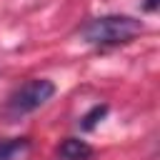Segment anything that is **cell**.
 Listing matches in <instances>:
<instances>
[{
	"mask_svg": "<svg viewBox=\"0 0 160 160\" xmlns=\"http://www.w3.org/2000/svg\"><path fill=\"white\" fill-rule=\"evenodd\" d=\"M142 32V22L130 15H100L80 28V38L95 48H118L132 42Z\"/></svg>",
	"mask_w": 160,
	"mask_h": 160,
	"instance_id": "6da1fadb",
	"label": "cell"
},
{
	"mask_svg": "<svg viewBox=\"0 0 160 160\" xmlns=\"http://www.w3.org/2000/svg\"><path fill=\"white\" fill-rule=\"evenodd\" d=\"M55 95V82L45 80V78H35L22 82L10 98H8V115L10 118H22L28 112H35L38 108H42L50 98Z\"/></svg>",
	"mask_w": 160,
	"mask_h": 160,
	"instance_id": "7a4b0ae2",
	"label": "cell"
},
{
	"mask_svg": "<svg viewBox=\"0 0 160 160\" xmlns=\"http://www.w3.org/2000/svg\"><path fill=\"white\" fill-rule=\"evenodd\" d=\"M58 155H60V160H90L92 148L80 138H65L58 148Z\"/></svg>",
	"mask_w": 160,
	"mask_h": 160,
	"instance_id": "3957f363",
	"label": "cell"
},
{
	"mask_svg": "<svg viewBox=\"0 0 160 160\" xmlns=\"http://www.w3.org/2000/svg\"><path fill=\"white\" fill-rule=\"evenodd\" d=\"M28 148H30V140H28V138L0 140V160H18Z\"/></svg>",
	"mask_w": 160,
	"mask_h": 160,
	"instance_id": "277c9868",
	"label": "cell"
},
{
	"mask_svg": "<svg viewBox=\"0 0 160 160\" xmlns=\"http://www.w3.org/2000/svg\"><path fill=\"white\" fill-rule=\"evenodd\" d=\"M105 115H108V105H105V102H102V105H95V108H92L88 115H82L80 128H82V130H92V128H95V125H98V122H100Z\"/></svg>",
	"mask_w": 160,
	"mask_h": 160,
	"instance_id": "5b68a950",
	"label": "cell"
},
{
	"mask_svg": "<svg viewBox=\"0 0 160 160\" xmlns=\"http://www.w3.org/2000/svg\"><path fill=\"white\" fill-rule=\"evenodd\" d=\"M158 2H160V0H145V10H148V12H155V10H158Z\"/></svg>",
	"mask_w": 160,
	"mask_h": 160,
	"instance_id": "8992f818",
	"label": "cell"
}]
</instances>
